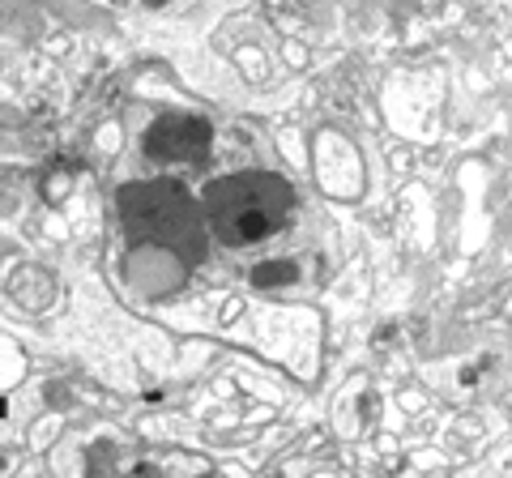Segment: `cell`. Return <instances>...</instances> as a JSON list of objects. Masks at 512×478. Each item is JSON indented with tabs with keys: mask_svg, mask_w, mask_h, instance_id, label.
Masks as SVG:
<instances>
[{
	"mask_svg": "<svg viewBox=\"0 0 512 478\" xmlns=\"http://www.w3.org/2000/svg\"><path fill=\"white\" fill-rule=\"evenodd\" d=\"M291 188L274 175H235L210 188V218L227 244H256L274 235L291 214Z\"/></svg>",
	"mask_w": 512,
	"mask_h": 478,
	"instance_id": "1",
	"label": "cell"
},
{
	"mask_svg": "<svg viewBox=\"0 0 512 478\" xmlns=\"http://www.w3.org/2000/svg\"><path fill=\"white\" fill-rule=\"evenodd\" d=\"M124 227L133 239H154V244L175 248L180 257H201V218L188 197L171 184H141L120 197Z\"/></svg>",
	"mask_w": 512,
	"mask_h": 478,
	"instance_id": "2",
	"label": "cell"
}]
</instances>
